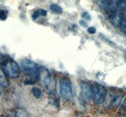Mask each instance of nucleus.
I'll return each mask as SVG.
<instances>
[{
    "instance_id": "1",
    "label": "nucleus",
    "mask_w": 126,
    "mask_h": 117,
    "mask_svg": "<svg viewBox=\"0 0 126 117\" xmlns=\"http://www.w3.org/2000/svg\"><path fill=\"white\" fill-rule=\"evenodd\" d=\"M0 64H1L3 72L9 77L13 78H16L19 77L20 67L17 63L10 56L0 53Z\"/></svg>"
},
{
    "instance_id": "2",
    "label": "nucleus",
    "mask_w": 126,
    "mask_h": 117,
    "mask_svg": "<svg viewBox=\"0 0 126 117\" xmlns=\"http://www.w3.org/2000/svg\"><path fill=\"white\" fill-rule=\"evenodd\" d=\"M59 91L63 99L70 101L73 98V88L70 78L67 76H63L59 80Z\"/></svg>"
},
{
    "instance_id": "3",
    "label": "nucleus",
    "mask_w": 126,
    "mask_h": 117,
    "mask_svg": "<svg viewBox=\"0 0 126 117\" xmlns=\"http://www.w3.org/2000/svg\"><path fill=\"white\" fill-rule=\"evenodd\" d=\"M36 78L42 87L46 89L50 87L52 84V76L50 72L47 68L43 67L39 68Z\"/></svg>"
},
{
    "instance_id": "4",
    "label": "nucleus",
    "mask_w": 126,
    "mask_h": 117,
    "mask_svg": "<svg viewBox=\"0 0 126 117\" xmlns=\"http://www.w3.org/2000/svg\"><path fill=\"white\" fill-rule=\"evenodd\" d=\"M93 101L95 104H100L104 102L107 96V89L101 84H94L92 86Z\"/></svg>"
},
{
    "instance_id": "5",
    "label": "nucleus",
    "mask_w": 126,
    "mask_h": 117,
    "mask_svg": "<svg viewBox=\"0 0 126 117\" xmlns=\"http://www.w3.org/2000/svg\"><path fill=\"white\" fill-rule=\"evenodd\" d=\"M21 67L23 72L30 77H36V75L39 70L38 65L29 59H24L21 61Z\"/></svg>"
},
{
    "instance_id": "6",
    "label": "nucleus",
    "mask_w": 126,
    "mask_h": 117,
    "mask_svg": "<svg viewBox=\"0 0 126 117\" xmlns=\"http://www.w3.org/2000/svg\"><path fill=\"white\" fill-rule=\"evenodd\" d=\"M81 95L83 96V99L90 101L93 96L92 87L86 82H81Z\"/></svg>"
},
{
    "instance_id": "7",
    "label": "nucleus",
    "mask_w": 126,
    "mask_h": 117,
    "mask_svg": "<svg viewBox=\"0 0 126 117\" xmlns=\"http://www.w3.org/2000/svg\"><path fill=\"white\" fill-rule=\"evenodd\" d=\"M48 101L52 106L56 108H59L60 106V98L56 90L52 89L49 91Z\"/></svg>"
},
{
    "instance_id": "8",
    "label": "nucleus",
    "mask_w": 126,
    "mask_h": 117,
    "mask_svg": "<svg viewBox=\"0 0 126 117\" xmlns=\"http://www.w3.org/2000/svg\"><path fill=\"white\" fill-rule=\"evenodd\" d=\"M102 7L110 13H113L117 11V6L115 1H101Z\"/></svg>"
},
{
    "instance_id": "9",
    "label": "nucleus",
    "mask_w": 126,
    "mask_h": 117,
    "mask_svg": "<svg viewBox=\"0 0 126 117\" xmlns=\"http://www.w3.org/2000/svg\"><path fill=\"white\" fill-rule=\"evenodd\" d=\"M112 98L110 101V107L117 108L118 107L121 103L122 99H123V94L120 92H115L113 94Z\"/></svg>"
},
{
    "instance_id": "10",
    "label": "nucleus",
    "mask_w": 126,
    "mask_h": 117,
    "mask_svg": "<svg viewBox=\"0 0 126 117\" xmlns=\"http://www.w3.org/2000/svg\"><path fill=\"white\" fill-rule=\"evenodd\" d=\"M119 17V26L120 29L126 34V10H120L118 11Z\"/></svg>"
},
{
    "instance_id": "11",
    "label": "nucleus",
    "mask_w": 126,
    "mask_h": 117,
    "mask_svg": "<svg viewBox=\"0 0 126 117\" xmlns=\"http://www.w3.org/2000/svg\"><path fill=\"white\" fill-rule=\"evenodd\" d=\"M9 85L8 81L3 70L0 68V85L3 87H8Z\"/></svg>"
},
{
    "instance_id": "12",
    "label": "nucleus",
    "mask_w": 126,
    "mask_h": 117,
    "mask_svg": "<svg viewBox=\"0 0 126 117\" xmlns=\"http://www.w3.org/2000/svg\"><path fill=\"white\" fill-rule=\"evenodd\" d=\"M47 15V11L44 9H39L35 10L32 14V19L33 20H36L38 17L40 16H46Z\"/></svg>"
},
{
    "instance_id": "13",
    "label": "nucleus",
    "mask_w": 126,
    "mask_h": 117,
    "mask_svg": "<svg viewBox=\"0 0 126 117\" xmlns=\"http://www.w3.org/2000/svg\"><path fill=\"white\" fill-rule=\"evenodd\" d=\"M15 117H29V113L23 108H18L15 111Z\"/></svg>"
},
{
    "instance_id": "14",
    "label": "nucleus",
    "mask_w": 126,
    "mask_h": 117,
    "mask_svg": "<svg viewBox=\"0 0 126 117\" xmlns=\"http://www.w3.org/2000/svg\"><path fill=\"white\" fill-rule=\"evenodd\" d=\"M32 93L33 96L37 99L41 98L42 95V92L41 89L37 87H33L32 89Z\"/></svg>"
},
{
    "instance_id": "15",
    "label": "nucleus",
    "mask_w": 126,
    "mask_h": 117,
    "mask_svg": "<svg viewBox=\"0 0 126 117\" xmlns=\"http://www.w3.org/2000/svg\"><path fill=\"white\" fill-rule=\"evenodd\" d=\"M50 9L52 12L57 14H60L63 12V8L57 4H52L50 6Z\"/></svg>"
},
{
    "instance_id": "16",
    "label": "nucleus",
    "mask_w": 126,
    "mask_h": 117,
    "mask_svg": "<svg viewBox=\"0 0 126 117\" xmlns=\"http://www.w3.org/2000/svg\"><path fill=\"white\" fill-rule=\"evenodd\" d=\"M115 3L117 8H120V10H126V1H116Z\"/></svg>"
},
{
    "instance_id": "17",
    "label": "nucleus",
    "mask_w": 126,
    "mask_h": 117,
    "mask_svg": "<svg viewBox=\"0 0 126 117\" xmlns=\"http://www.w3.org/2000/svg\"><path fill=\"white\" fill-rule=\"evenodd\" d=\"M8 14L6 11L3 10V9H0V20H6L7 19Z\"/></svg>"
},
{
    "instance_id": "18",
    "label": "nucleus",
    "mask_w": 126,
    "mask_h": 117,
    "mask_svg": "<svg viewBox=\"0 0 126 117\" xmlns=\"http://www.w3.org/2000/svg\"><path fill=\"white\" fill-rule=\"evenodd\" d=\"M35 83V80L33 78V77H29V78H26L25 80L24 81V84L25 85H32Z\"/></svg>"
},
{
    "instance_id": "19",
    "label": "nucleus",
    "mask_w": 126,
    "mask_h": 117,
    "mask_svg": "<svg viewBox=\"0 0 126 117\" xmlns=\"http://www.w3.org/2000/svg\"><path fill=\"white\" fill-rule=\"evenodd\" d=\"M82 17L84 19H85V20H90L91 19L90 15H89V13H88V12H83V13H82Z\"/></svg>"
},
{
    "instance_id": "20",
    "label": "nucleus",
    "mask_w": 126,
    "mask_h": 117,
    "mask_svg": "<svg viewBox=\"0 0 126 117\" xmlns=\"http://www.w3.org/2000/svg\"><path fill=\"white\" fill-rule=\"evenodd\" d=\"M87 32L90 34H93L96 32V29L95 28H94L93 27H90L88 28Z\"/></svg>"
},
{
    "instance_id": "21",
    "label": "nucleus",
    "mask_w": 126,
    "mask_h": 117,
    "mask_svg": "<svg viewBox=\"0 0 126 117\" xmlns=\"http://www.w3.org/2000/svg\"><path fill=\"white\" fill-rule=\"evenodd\" d=\"M79 23H80V25H81V26L84 27H87V24H86V23L85 22H84L83 20H81L80 22H79Z\"/></svg>"
},
{
    "instance_id": "22",
    "label": "nucleus",
    "mask_w": 126,
    "mask_h": 117,
    "mask_svg": "<svg viewBox=\"0 0 126 117\" xmlns=\"http://www.w3.org/2000/svg\"><path fill=\"white\" fill-rule=\"evenodd\" d=\"M123 104H124V106H126V98H125V99L124 100Z\"/></svg>"
},
{
    "instance_id": "23",
    "label": "nucleus",
    "mask_w": 126,
    "mask_h": 117,
    "mask_svg": "<svg viewBox=\"0 0 126 117\" xmlns=\"http://www.w3.org/2000/svg\"><path fill=\"white\" fill-rule=\"evenodd\" d=\"M124 58H125V59H126V53H124Z\"/></svg>"
},
{
    "instance_id": "24",
    "label": "nucleus",
    "mask_w": 126,
    "mask_h": 117,
    "mask_svg": "<svg viewBox=\"0 0 126 117\" xmlns=\"http://www.w3.org/2000/svg\"><path fill=\"white\" fill-rule=\"evenodd\" d=\"M0 94H1V93H0Z\"/></svg>"
}]
</instances>
